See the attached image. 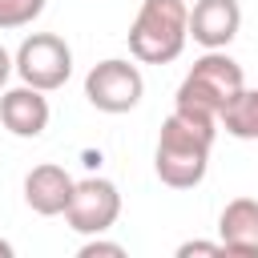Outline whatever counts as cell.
I'll use <instances>...</instances> for the list:
<instances>
[{
    "mask_svg": "<svg viewBox=\"0 0 258 258\" xmlns=\"http://www.w3.org/2000/svg\"><path fill=\"white\" fill-rule=\"evenodd\" d=\"M214 133H218V117L173 105V113L161 121V137L153 149V169H157L161 185H169V189L202 185V177L210 169Z\"/></svg>",
    "mask_w": 258,
    "mask_h": 258,
    "instance_id": "cell-1",
    "label": "cell"
},
{
    "mask_svg": "<svg viewBox=\"0 0 258 258\" xmlns=\"http://www.w3.org/2000/svg\"><path fill=\"white\" fill-rule=\"evenodd\" d=\"M189 40V8L185 0H141L129 24V52L141 64H169L181 56Z\"/></svg>",
    "mask_w": 258,
    "mask_h": 258,
    "instance_id": "cell-2",
    "label": "cell"
},
{
    "mask_svg": "<svg viewBox=\"0 0 258 258\" xmlns=\"http://www.w3.org/2000/svg\"><path fill=\"white\" fill-rule=\"evenodd\" d=\"M242 89H246L242 64H238L226 48H206V56H198L194 69L181 77V85H177V105H181V109H198V113H206V117H222Z\"/></svg>",
    "mask_w": 258,
    "mask_h": 258,
    "instance_id": "cell-3",
    "label": "cell"
},
{
    "mask_svg": "<svg viewBox=\"0 0 258 258\" xmlns=\"http://www.w3.org/2000/svg\"><path fill=\"white\" fill-rule=\"evenodd\" d=\"M12 60H16V77L24 85L40 89V93H52V89H60L73 77V48L56 32H32V36H24Z\"/></svg>",
    "mask_w": 258,
    "mask_h": 258,
    "instance_id": "cell-4",
    "label": "cell"
},
{
    "mask_svg": "<svg viewBox=\"0 0 258 258\" xmlns=\"http://www.w3.org/2000/svg\"><path fill=\"white\" fill-rule=\"evenodd\" d=\"M141 93H145L141 69L129 64V60H121V56H109V60L93 64L89 77H85V97H89V105L101 109V113H113V117L137 109Z\"/></svg>",
    "mask_w": 258,
    "mask_h": 258,
    "instance_id": "cell-5",
    "label": "cell"
},
{
    "mask_svg": "<svg viewBox=\"0 0 258 258\" xmlns=\"http://www.w3.org/2000/svg\"><path fill=\"white\" fill-rule=\"evenodd\" d=\"M121 218V194L109 177H81L73 185V198L64 206V222L77 234H105Z\"/></svg>",
    "mask_w": 258,
    "mask_h": 258,
    "instance_id": "cell-6",
    "label": "cell"
},
{
    "mask_svg": "<svg viewBox=\"0 0 258 258\" xmlns=\"http://www.w3.org/2000/svg\"><path fill=\"white\" fill-rule=\"evenodd\" d=\"M0 125L12 137H40L48 129V97L32 85H16L0 93Z\"/></svg>",
    "mask_w": 258,
    "mask_h": 258,
    "instance_id": "cell-7",
    "label": "cell"
},
{
    "mask_svg": "<svg viewBox=\"0 0 258 258\" xmlns=\"http://www.w3.org/2000/svg\"><path fill=\"white\" fill-rule=\"evenodd\" d=\"M73 185L77 181L69 177L64 165L44 161V165L24 173V206L32 214H40V218H56V214H64V206L73 198Z\"/></svg>",
    "mask_w": 258,
    "mask_h": 258,
    "instance_id": "cell-8",
    "label": "cell"
},
{
    "mask_svg": "<svg viewBox=\"0 0 258 258\" xmlns=\"http://www.w3.org/2000/svg\"><path fill=\"white\" fill-rule=\"evenodd\" d=\"M242 28V4L238 0H198L189 8V36L202 48H226Z\"/></svg>",
    "mask_w": 258,
    "mask_h": 258,
    "instance_id": "cell-9",
    "label": "cell"
},
{
    "mask_svg": "<svg viewBox=\"0 0 258 258\" xmlns=\"http://www.w3.org/2000/svg\"><path fill=\"white\" fill-rule=\"evenodd\" d=\"M218 242L226 254L258 258V198H234L218 214Z\"/></svg>",
    "mask_w": 258,
    "mask_h": 258,
    "instance_id": "cell-10",
    "label": "cell"
},
{
    "mask_svg": "<svg viewBox=\"0 0 258 258\" xmlns=\"http://www.w3.org/2000/svg\"><path fill=\"white\" fill-rule=\"evenodd\" d=\"M218 125L238 141H258V89H242L234 105L218 117Z\"/></svg>",
    "mask_w": 258,
    "mask_h": 258,
    "instance_id": "cell-11",
    "label": "cell"
},
{
    "mask_svg": "<svg viewBox=\"0 0 258 258\" xmlns=\"http://www.w3.org/2000/svg\"><path fill=\"white\" fill-rule=\"evenodd\" d=\"M44 12V0H0V28H24Z\"/></svg>",
    "mask_w": 258,
    "mask_h": 258,
    "instance_id": "cell-12",
    "label": "cell"
},
{
    "mask_svg": "<svg viewBox=\"0 0 258 258\" xmlns=\"http://www.w3.org/2000/svg\"><path fill=\"white\" fill-rule=\"evenodd\" d=\"M101 254H105V258H121L125 246H121V242H105L101 234H93V238L81 246V258H101Z\"/></svg>",
    "mask_w": 258,
    "mask_h": 258,
    "instance_id": "cell-13",
    "label": "cell"
},
{
    "mask_svg": "<svg viewBox=\"0 0 258 258\" xmlns=\"http://www.w3.org/2000/svg\"><path fill=\"white\" fill-rule=\"evenodd\" d=\"M177 254L181 258H189V254H226V246L222 242H181Z\"/></svg>",
    "mask_w": 258,
    "mask_h": 258,
    "instance_id": "cell-14",
    "label": "cell"
},
{
    "mask_svg": "<svg viewBox=\"0 0 258 258\" xmlns=\"http://www.w3.org/2000/svg\"><path fill=\"white\" fill-rule=\"evenodd\" d=\"M12 73H16V60H12V56H8V48L0 44V89L8 85V77H12Z\"/></svg>",
    "mask_w": 258,
    "mask_h": 258,
    "instance_id": "cell-15",
    "label": "cell"
},
{
    "mask_svg": "<svg viewBox=\"0 0 258 258\" xmlns=\"http://www.w3.org/2000/svg\"><path fill=\"white\" fill-rule=\"evenodd\" d=\"M0 258H12V242H4V238H0Z\"/></svg>",
    "mask_w": 258,
    "mask_h": 258,
    "instance_id": "cell-16",
    "label": "cell"
}]
</instances>
